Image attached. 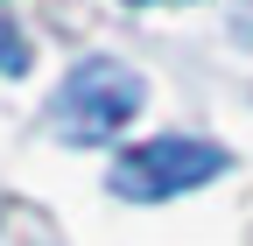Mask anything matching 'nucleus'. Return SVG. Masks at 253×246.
I'll return each instance as SVG.
<instances>
[{"label":"nucleus","mask_w":253,"mask_h":246,"mask_svg":"<svg viewBox=\"0 0 253 246\" xmlns=\"http://www.w3.org/2000/svg\"><path fill=\"white\" fill-rule=\"evenodd\" d=\"M134 7H141V0H134Z\"/></svg>","instance_id":"4"},{"label":"nucleus","mask_w":253,"mask_h":246,"mask_svg":"<svg viewBox=\"0 0 253 246\" xmlns=\"http://www.w3.org/2000/svg\"><path fill=\"white\" fill-rule=\"evenodd\" d=\"M28 71V42L14 36V21H0V78H21Z\"/></svg>","instance_id":"3"},{"label":"nucleus","mask_w":253,"mask_h":246,"mask_svg":"<svg viewBox=\"0 0 253 246\" xmlns=\"http://www.w3.org/2000/svg\"><path fill=\"white\" fill-rule=\"evenodd\" d=\"M141 106H148V84H141L134 64H120V56H84V64L63 78V91H56V127H63V141L99 148Z\"/></svg>","instance_id":"1"},{"label":"nucleus","mask_w":253,"mask_h":246,"mask_svg":"<svg viewBox=\"0 0 253 246\" xmlns=\"http://www.w3.org/2000/svg\"><path fill=\"white\" fill-rule=\"evenodd\" d=\"M225 169V148L218 141H197V134H162V141H141L113 162V190L134 197V204H162V197H183L211 183Z\"/></svg>","instance_id":"2"}]
</instances>
